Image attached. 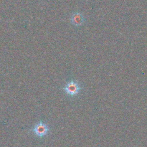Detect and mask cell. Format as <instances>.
<instances>
[{"label": "cell", "mask_w": 147, "mask_h": 147, "mask_svg": "<svg viewBox=\"0 0 147 147\" xmlns=\"http://www.w3.org/2000/svg\"><path fill=\"white\" fill-rule=\"evenodd\" d=\"M84 17L80 12H75L73 13V15L70 17V22L72 24L78 27V26L82 25L84 22Z\"/></svg>", "instance_id": "obj_3"}, {"label": "cell", "mask_w": 147, "mask_h": 147, "mask_svg": "<svg viewBox=\"0 0 147 147\" xmlns=\"http://www.w3.org/2000/svg\"><path fill=\"white\" fill-rule=\"evenodd\" d=\"M80 87L78 83L75 80H71L66 84L65 87V90L66 93L70 96H75L78 95L80 92Z\"/></svg>", "instance_id": "obj_1"}, {"label": "cell", "mask_w": 147, "mask_h": 147, "mask_svg": "<svg viewBox=\"0 0 147 147\" xmlns=\"http://www.w3.org/2000/svg\"><path fill=\"white\" fill-rule=\"evenodd\" d=\"M32 131L37 136L42 138L43 136H46L48 134L49 128L45 123L40 121L34 126V127L32 129Z\"/></svg>", "instance_id": "obj_2"}]
</instances>
